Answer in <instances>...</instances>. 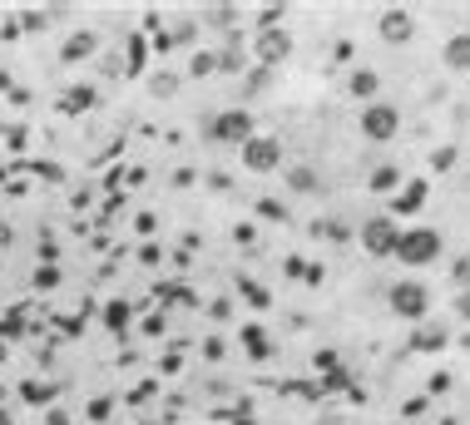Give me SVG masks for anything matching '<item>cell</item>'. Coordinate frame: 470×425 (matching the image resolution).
Listing matches in <instances>:
<instances>
[{
	"label": "cell",
	"mask_w": 470,
	"mask_h": 425,
	"mask_svg": "<svg viewBox=\"0 0 470 425\" xmlns=\"http://www.w3.org/2000/svg\"><path fill=\"white\" fill-rule=\"evenodd\" d=\"M89 104H94V90H89V84H85V90H70V94H65V109H70V114L89 109Z\"/></svg>",
	"instance_id": "17"
},
{
	"label": "cell",
	"mask_w": 470,
	"mask_h": 425,
	"mask_svg": "<svg viewBox=\"0 0 470 425\" xmlns=\"http://www.w3.org/2000/svg\"><path fill=\"white\" fill-rule=\"evenodd\" d=\"M287 184H292V194H312V188H317V174H312V168H292Z\"/></svg>",
	"instance_id": "16"
},
{
	"label": "cell",
	"mask_w": 470,
	"mask_h": 425,
	"mask_svg": "<svg viewBox=\"0 0 470 425\" xmlns=\"http://www.w3.org/2000/svg\"><path fill=\"white\" fill-rule=\"evenodd\" d=\"M426 194H431V184H426V178H406V188H396V194H391V212L411 218V212L426 203Z\"/></svg>",
	"instance_id": "10"
},
{
	"label": "cell",
	"mask_w": 470,
	"mask_h": 425,
	"mask_svg": "<svg viewBox=\"0 0 470 425\" xmlns=\"http://www.w3.org/2000/svg\"><path fill=\"white\" fill-rule=\"evenodd\" d=\"M243 168L248 174H277L282 168V139H273V134H253V139L243 144Z\"/></svg>",
	"instance_id": "6"
},
{
	"label": "cell",
	"mask_w": 470,
	"mask_h": 425,
	"mask_svg": "<svg viewBox=\"0 0 470 425\" xmlns=\"http://www.w3.org/2000/svg\"><path fill=\"white\" fill-rule=\"evenodd\" d=\"M441 232L426 228V222H411V228H401V238H396V252L391 258H401L406 268H431V262H441Z\"/></svg>",
	"instance_id": "1"
},
{
	"label": "cell",
	"mask_w": 470,
	"mask_h": 425,
	"mask_svg": "<svg viewBox=\"0 0 470 425\" xmlns=\"http://www.w3.org/2000/svg\"><path fill=\"white\" fill-rule=\"evenodd\" d=\"M218 70H233V74H238V70H243V50H238V45H228L223 55H218Z\"/></svg>",
	"instance_id": "21"
},
{
	"label": "cell",
	"mask_w": 470,
	"mask_h": 425,
	"mask_svg": "<svg viewBox=\"0 0 470 425\" xmlns=\"http://www.w3.org/2000/svg\"><path fill=\"white\" fill-rule=\"evenodd\" d=\"M371 194H396V188H401V168H396V164H381V168H376V174H371Z\"/></svg>",
	"instance_id": "15"
},
{
	"label": "cell",
	"mask_w": 470,
	"mask_h": 425,
	"mask_svg": "<svg viewBox=\"0 0 470 425\" xmlns=\"http://www.w3.org/2000/svg\"><path fill=\"white\" fill-rule=\"evenodd\" d=\"M312 232H317V238H322V232H327V238H352V232L347 228H342V218H327V222H312Z\"/></svg>",
	"instance_id": "19"
},
{
	"label": "cell",
	"mask_w": 470,
	"mask_h": 425,
	"mask_svg": "<svg viewBox=\"0 0 470 425\" xmlns=\"http://www.w3.org/2000/svg\"><path fill=\"white\" fill-rule=\"evenodd\" d=\"M208 134H213L218 144H238V148H243L248 139H253V114H248V109H223V114L208 119Z\"/></svg>",
	"instance_id": "7"
},
{
	"label": "cell",
	"mask_w": 470,
	"mask_h": 425,
	"mask_svg": "<svg viewBox=\"0 0 470 425\" xmlns=\"http://www.w3.org/2000/svg\"><path fill=\"white\" fill-rule=\"evenodd\" d=\"M94 50H99V35H94V30H75V35L65 40V50H60V60H65V65H80Z\"/></svg>",
	"instance_id": "12"
},
{
	"label": "cell",
	"mask_w": 470,
	"mask_h": 425,
	"mask_svg": "<svg viewBox=\"0 0 470 425\" xmlns=\"http://www.w3.org/2000/svg\"><path fill=\"white\" fill-rule=\"evenodd\" d=\"M451 386H456V376H451V371H436V376L426 381V391H431V396H446Z\"/></svg>",
	"instance_id": "20"
},
{
	"label": "cell",
	"mask_w": 470,
	"mask_h": 425,
	"mask_svg": "<svg viewBox=\"0 0 470 425\" xmlns=\"http://www.w3.org/2000/svg\"><path fill=\"white\" fill-rule=\"evenodd\" d=\"M456 312H461V316H465V322H470V287H465V292H461V297H456Z\"/></svg>",
	"instance_id": "26"
},
{
	"label": "cell",
	"mask_w": 470,
	"mask_h": 425,
	"mask_svg": "<svg viewBox=\"0 0 470 425\" xmlns=\"http://www.w3.org/2000/svg\"><path fill=\"white\" fill-rule=\"evenodd\" d=\"M451 346V332H446L441 322H416V332H411V352H446Z\"/></svg>",
	"instance_id": "9"
},
{
	"label": "cell",
	"mask_w": 470,
	"mask_h": 425,
	"mask_svg": "<svg viewBox=\"0 0 470 425\" xmlns=\"http://www.w3.org/2000/svg\"><path fill=\"white\" fill-rule=\"evenodd\" d=\"M386 302H391V312L401 316V322H426V312H431V287L406 278V282H396L391 292H386Z\"/></svg>",
	"instance_id": "2"
},
{
	"label": "cell",
	"mask_w": 470,
	"mask_h": 425,
	"mask_svg": "<svg viewBox=\"0 0 470 425\" xmlns=\"http://www.w3.org/2000/svg\"><path fill=\"white\" fill-rule=\"evenodd\" d=\"M253 55H258V65H263V70L287 65V60H292V35L282 25H263V30H258V40H253Z\"/></svg>",
	"instance_id": "5"
},
{
	"label": "cell",
	"mask_w": 470,
	"mask_h": 425,
	"mask_svg": "<svg viewBox=\"0 0 470 425\" xmlns=\"http://www.w3.org/2000/svg\"><path fill=\"white\" fill-rule=\"evenodd\" d=\"M243 346H248V356H253V361H268V356H273V342H268L263 326H243Z\"/></svg>",
	"instance_id": "14"
},
{
	"label": "cell",
	"mask_w": 470,
	"mask_h": 425,
	"mask_svg": "<svg viewBox=\"0 0 470 425\" xmlns=\"http://www.w3.org/2000/svg\"><path fill=\"white\" fill-rule=\"evenodd\" d=\"M347 90L357 94L362 104H371L376 99V90H381V80H376V70H352V80H347Z\"/></svg>",
	"instance_id": "13"
},
{
	"label": "cell",
	"mask_w": 470,
	"mask_h": 425,
	"mask_svg": "<svg viewBox=\"0 0 470 425\" xmlns=\"http://www.w3.org/2000/svg\"><path fill=\"white\" fill-rule=\"evenodd\" d=\"M451 278H456V282H461V292H465V287H470V252H465V258H456V268H451Z\"/></svg>",
	"instance_id": "23"
},
{
	"label": "cell",
	"mask_w": 470,
	"mask_h": 425,
	"mask_svg": "<svg viewBox=\"0 0 470 425\" xmlns=\"http://www.w3.org/2000/svg\"><path fill=\"white\" fill-rule=\"evenodd\" d=\"M431 168H441V174H446V168H456V148H436V154H431Z\"/></svg>",
	"instance_id": "24"
},
{
	"label": "cell",
	"mask_w": 470,
	"mask_h": 425,
	"mask_svg": "<svg viewBox=\"0 0 470 425\" xmlns=\"http://www.w3.org/2000/svg\"><path fill=\"white\" fill-rule=\"evenodd\" d=\"M396 134H401V109H396V104H381V99L362 104V139L391 144Z\"/></svg>",
	"instance_id": "3"
},
{
	"label": "cell",
	"mask_w": 470,
	"mask_h": 425,
	"mask_svg": "<svg viewBox=\"0 0 470 425\" xmlns=\"http://www.w3.org/2000/svg\"><path fill=\"white\" fill-rule=\"evenodd\" d=\"M149 90L159 94V99H169V94L179 90V74H154V80H149Z\"/></svg>",
	"instance_id": "18"
},
{
	"label": "cell",
	"mask_w": 470,
	"mask_h": 425,
	"mask_svg": "<svg viewBox=\"0 0 470 425\" xmlns=\"http://www.w3.org/2000/svg\"><path fill=\"white\" fill-rule=\"evenodd\" d=\"M218 70V55H193V65H188V74H213Z\"/></svg>",
	"instance_id": "22"
},
{
	"label": "cell",
	"mask_w": 470,
	"mask_h": 425,
	"mask_svg": "<svg viewBox=\"0 0 470 425\" xmlns=\"http://www.w3.org/2000/svg\"><path fill=\"white\" fill-rule=\"evenodd\" d=\"M465 194H470V174H465Z\"/></svg>",
	"instance_id": "27"
},
{
	"label": "cell",
	"mask_w": 470,
	"mask_h": 425,
	"mask_svg": "<svg viewBox=\"0 0 470 425\" xmlns=\"http://www.w3.org/2000/svg\"><path fill=\"white\" fill-rule=\"evenodd\" d=\"M441 65H446V70H456V74H465V70H470V30H456V35L441 45Z\"/></svg>",
	"instance_id": "11"
},
{
	"label": "cell",
	"mask_w": 470,
	"mask_h": 425,
	"mask_svg": "<svg viewBox=\"0 0 470 425\" xmlns=\"http://www.w3.org/2000/svg\"><path fill=\"white\" fill-rule=\"evenodd\" d=\"M376 35H381L386 45H406V40L416 35V15L411 10H386L381 25H376Z\"/></svg>",
	"instance_id": "8"
},
{
	"label": "cell",
	"mask_w": 470,
	"mask_h": 425,
	"mask_svg": "<svg viewBox=\"0 0 470 425\" xmlns=\"http://www.w3.org/2000/svg\"><path fill=\"white\" fill-rule=\"evenodd\" d=\"M396 238H401V222H396L391 212H376V218L362 222V248H367L371 258H391Z\"/></svg>",
	"instance_id": "4"
},
{
	"label": "cell",
	"mask_w": 470,
	"mask_h": 425,
	"mask_svg": "<svg viewBox=\"0 0 470 425\" xmlns=\"http://www.w3.org/2000/svg\"><path fill=\"white\" fill-rule=\"evenodd\" d=\"M243 297H248L253 307H268V292H263V287H253V282H243Z\"/></svg>",
	"instance_id": "25"
}]
</instances>
